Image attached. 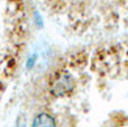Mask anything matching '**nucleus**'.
I'll return each instance as SVG.
<instances>
[{"instance_id":"nucleus-1","label":"nucleus","mask_w":128,"mask_h":127,"mask_svg":"<svg viewBox=\"0 0 128 127\" xmlns=\"http://www.w3.org/2000/svg\"><path fill=\"white\" fill-rule=\"evenodd\" d=\"M74 88V80L73 78L68 74L66 72L58 74L55 79L52 82V92L56 97H63L66 96L68 92H71Z\"/></svg>"},{"instance_id":"nucleus-3","label":"nucleus","mask_w":128,"mask_h":127,"mask_svg":"<svg viewBox=\"0 0 128 127\" xmlns=\"http://www.w3.org/2000/svg\"><path fill=\"white\" fill-rule=\"evenodd\" d=\"M16 127H26V122H25V119L18 118L17 122H16Z\"/></svg>"},{"instance_id":"nucleus-2","label":"nucleus","mask_w":128,"mask_h":127,"mask_svg":"<svg viewBox=\"0 0 128 127\" xmlns=\"http://www.w3.org/2000/svg\"><path fill=\"white\" fill-rule=\"evenodd\" d=\"M32 127H56V124L51 115L46 114V112H42L34 118Z\"/></svg>"}]
</instances>
